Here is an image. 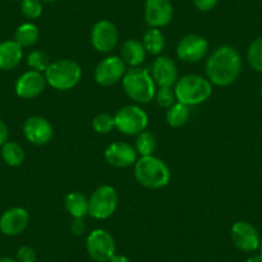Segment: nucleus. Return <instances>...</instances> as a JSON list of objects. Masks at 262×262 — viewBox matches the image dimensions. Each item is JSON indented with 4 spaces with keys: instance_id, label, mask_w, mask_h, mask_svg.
I'll use <instances>...</instances> for the list:
<instances>
[{
    "instance_id": "1",
    "label": "nucleus",
    "mask_w": 262,
    "mask_h": 262,
    "mask_svg": "<svg viewBox=\"0 0 262 262\" xmlns=\"http://www.w3.org/2000/svg\"><path fill=\"white\" fill-rule=\"evenodd\" d=\"M242 71V58L230 45H221L206 62V75L216 86H229L238 80Z\"/></svg>"
},
{
    "instance_id": "2",
    "label": "nucleus",
    "mask_w": 262,
    "mask_h": 262,
    "mask_svg": "<svg viewBox=\"0 0 262 262\" xmlns=\"http://www.w3.org/2000/svg\"><path fill=\"white\" fill-rule=\"evenodd\" d=\"M134 175L138 183L147 189H162L171 180L168 166L155 155L138 158L134 165Z\"/></svg>"
},
{
    "instance_id": "3",
    "label": "nucleus",
    "mask_w": 262,
    "mask_h": 262,
    "mask_svg": "<svg viewBox=\"0 0 262 262\" xmlns=\"http://www.w3.org/2000/svg\"><path fill=\"white\" fill-rule=\"evenodd\" d=\"M122 86L127 97L138 104H147L155 99L157 90L150 71L142 67H130L122 79Z\"/></svg>"
},
{
    "instance_id": "4",
    "label": "nucleus",
    "mask_w": 262,
    "mask_h": 262,
    "mask_svg": "<svg viewBox=\"0 0 262 262\" xmlns=\"http://www.w3.org/2000/svg\"><path fill=\"white\" fill-rule=\"evenodd\" d=\"M176 102L183 104L198 105L210 99L212 95V84L207 77L201 75H185L178 79L173 85Z\"/></svg>"
},
{
    "instance_id": "5",
    "label": "nucleus",
    "mask_w": 262,
    "mask_h": 262,
    "mask_svg": "<svg viewBox=\"0 0 262 262\" xmlns=\"http://www.w3.org/2000/svg\"><path fill=\"white\" fill-rule=\"evenodd\" d=\"M44 76L49 86L66 92L74 89L79 84L82 76V69L76 60L59 59L50 63Z\"/></svg>"
},
{
    "instance_id": "6",
    "label": "nucleus",
    "mask_w": 262,
    "mask_h": 262,
    "mask_svg": "<svg viewBox=\"0 0 262 262\" xmlns=\"http://www.w3.org/2000/svg\"><path fill=\"white\" fill-rule=\"evenodd\" d=\"M115 126L121 134L137 137L148 126V115L138 104L125 105L117 111L115 116Z\"/></svg>"
},
{
    "instance_id": "7",
    "label": "nucleus",
    "mask_w": 262,
    "mask_h": 262,
    "mask_svg": "<svg viewBox=\"0 0 262 262\" xmlns=\"http://www.w3.org/2000/svg\"><path fill=\"white\" fill-rule=\"evenodd\" d=\"M118 194L111 185H102L95 189L89 198V215L95 220H105L116 212Z\"/></svg>"
},
{
    "instance_id": "8",
    "label": "nucleus",
    "mask_w": 262,
    "mask_h": 262,
    "mask_svg": "<svg viewBox=\"0 0 262 262\" xmlns=\"http://www.w3.org/2000/svg\"><path fill=\"white\" fill-rule=\"evenodd\" d=\"M86 252L95 262H108L116 254V242L110 231L95 229L86 238Z\"/></svg>"
},
{
    "instance_id": "9",
    "label": "nucleus",
    "mask_w": 262,
    "mask_h": 262,
    "mask_svg": "<svg viewBox=\"0 0 262 262\" xmlns=\"http://www.w3.org/2000/svg\"><path fill=\"white\" fill-rule=\"evenodd\" d=\"M126 64L120 57L111 55L98 63L94 71V79L97 84L102 86H111L122 81L126 74Z\"/></svg>"
},
{
    "instance_id": "10",
    "label": "nucleus",
    "mask_w": 262,
    "mask_h": 262,
    "mask_svg": "<svg viewBox=\"0 0 262 262\" xmlns=\"http://www.w3.org/2000/svg\"><path fill=\"white\" fill-rule=\"evenodd\" d=\"M90 41L93 48L99 53H110L116 48L118 42V30L108 19L98 21L93 26L90 34Z\"/></svg>"
},
{
    "instance_id": "11",
    "label": "nucleus",
    "mask_w": 262,
    "mask_h": 262,
    "mask_svg": "<svg viewBox=\"0 0 262 262\" xmlns=\"http://www.w3.org/2000/svg\"><path fill=\"white\" fill-rule=\"evenodd\" d=\"M208 50V41L201 35L190 34L184 36L176 47V55L186 63H196L203 59Z\"/></svg>"
},
{
    "instance_id": "12",
    "label": "nucleus",
    "mask_w": 262,
    "mask_h": 262,
    "mask_svg": "<svg viewBox=\"0 0 262 262\" xmlns=\"http://www.w3.org/2000/svg\"><path fill=\"white\" fill-rule=\"evenodd\" d=\"M230 238L234 246L243 252H254L259 248L261 236L258 230L247 221H236L230 229Z\"/></svg>"
},
{
    "instance_id": "13",
    "label": "nucleus",
    "mask_w": 262,
    "mask_h": 262,
    "mask_svg": "<svg viewBox=\"0 0 262 262\" xmlns=\"http://www.w3.org/2000/svg\"><path fill=\"white\" fill-rule=\"evenodd\" d=\"M144 14L145 22L149 27H165L172 21V3L171 0H145Z\"/></svg>"
},
{
    "instance_id": "14",
    "label": "nucleus",
    "mask_w": 262,
    "mask_h": 262,
    "mask_svg": "<svg viewBox=\"0 0 262 262\" xmlns=\"http://www.w3.org/2000/svg\"><path fill=\"white\" fill-rule=\"evenodd\" d=\"M24 135L31 144L45 145L53 138V126L41 116H31L24 123Z\"/></svg>"
},
{
    "instance_id": "15",
    "label": "nucleus",
    "mask_w": 262,
    "mask_h": 262,
    "mask_svg": "<svg viewBox=\"0 0 262 262\" xmlns=\"http://www.w3.org/2000/svg\"><path fill=\"white\" fill-rule=\"evenodd\" d=\"M45 88H47V80L44 74L32 70L22 74L14 85L16 94L22 99H34L39 97Z\"/></svg>"
},
{
    "instance_id": "16",
    "label": "nucleus",
    "mask_w": 262,
    "mask_h": 262,
    "mask_svg": "<svg viewBox=\"0 0 262 262\" xmlns=\"http://www.w3.org/2000/svg\"><path fill=\"white\" fill-rule=\"evenodd\" d=\"M104 158L113 167L126 168L135 165L138 161V152L130 143L115 142L108 145L104 152Z\"/></svg>"
},
{
    "instance_id": "17",
    "label": "nucleus",
    "mask_w": 262,
    "mask_h": 262,
    "mask_svg": "<svg viewBox=\"0 0 262 262\" xmlns=\"http://www.w3.org/2000/svg\"><path fill=\"white\" fill-rule=\"evenodd\" d=\"M30 215L26 208L12 207L0 216V233L7 236H16L26 230Z\"/></svg>"
},
{
    "instance_id": "18",
    "label": "nucleus",
    "mask_w": 262,
    "mask_h": 262,
    "mask_svg": "<svg viewBox=\"0 0 262 262\" xmlns=\"http://www.w3.org/2000/svg\"><path fill=\"white\" fill-rule=\"evenodd\" d=\"M150 75L158 88L173 86L178 81V67L170 57L158 55L152 64Z\"/></svg>"
},
{
    "instance_id": "19",
    "label": "nucleus",
    "mask_w": 262,
    "mask_h": 262,
    "mask_svg": "<svg viewBox=\"0 0 262 262\" xmlns=\"http://www.w3.org/2000/svg\"><path fill=\"white\" fill-rule=\"evenodd\" d=\"M24 58V48L14 40L0 42V70L9 71L16 69Z\"/></svg>"
},
{
    "instance_id": "20",
    "label": "nucleus",
    "mask_w": 262,
    "mask_h": 262,
    "mask_svg": "<svg viewBox=\"0 0 262 262\" xmlns=\"http://www.w3.org/2000/svg\"><path fill=\"white\" fill-rule=\"evenodd\" d=\"M145 55H147V50L139 40H126L121 47V59L126 66H130V67H140L145 60Z\"/></svg>"
},
{
    "instance_id": "21",
    "label": "nucleus",
    "mask_w": 262,
    "mask_h": 262,
    "mask_svg": "<svg viewBox=\"0 0 262 262\" xmlns=\"http://www.w3.org/2000/svg\"><path fill=\"white\" fill-rule=\"evenodd\" d=\"M64 207L74 219H84L89 215V200L80 191H72L66 195Z\"/></svg>"
},
{
    "instance_id": "22",
    "label": "nucleus",
    "mask_w": 262,
    "mask_h": 262,
    "mask_svg": "<svg viewBox=\"0 0 262 262\" xmlns=\"http://www.w3.org/2000/svg\"><path fill=\"white\" fill-rule=\"evenodd\" d=\"M190 118V107L180 102H175L166 112V122L171 127H181Z\"/></svg>"
},
{
    "instance_id": "23",
    "label": "nucleus",
    "mask_w": 262,
    "mask_h": 262,
    "mask_svg": "<svg viewBox=\"0 0 262 262\" xmlns=\"http://www.w3.org/2000/svg\"><path fill=\"white\" fill-rule=\"evenodd\" d=\"M39 29L35 24L31 22H26L17 27L16 32H14V41L18 42L22 48H29L36 44L39 40Z\"/></svg>"
},
{
    "instance_id": "24",
    "label": "nucleus",
    "mask_w": 262,
    "mask_h": 262,
    "mask_svg": "<svg viewBox=\"0 0 262 262\" xmlns=\"http://www.w3.org/2000/svg\"><path fill=\"white\" fill-rule=\"evenodd\" d=\"M143 45H144L147 53L153 55H160L165 49V36L161 32L160 29L150 27L145 31L144 36L142 39Z\"/></svg>"
},
{
    "instance_id": "25",
    "label": "nucleus",
    "mask_w": 262,
    "mask_h": 262,
    "mask_svg": "<svg viewBox=\"0 0 262 262\" xmlns=\"http://www.w3.org/2000/svg\"><path fill=\"white\" fill-rule=\"evenodd\" d=\"M25 150L18 143L16 142H7L6 144L2 145V158L4 162L11 167H18L24 163Z\"/></svg>"
},
{
    "instance_id": "26",
    "label": "nucleus",
    "mask_w": 262,
    "mask_h": 262,
    "mask_svg": "<svg viewBox=\"0 0 262 262\" xmlns=\"http://www.w3.org/2000/svg\"><path fill=\"white\" fill-rule=\"evenodd\" d=\"M134 147L137 149L138 155H140V157L153 156L156 148H157V140H156V137L150 131L144 130L143 133L137 135Z\"/></svg>"
},
{
    "instance_id": "27",
    "label": "nucleus",
    "mask_w": 262,
    "mask_h": 262,
    "mask_svg": "<svg viewBox=\"0 0 262 262\" xmlns=\"http://www.w3.org/2000/svg\"><path fill=\"white\" fill-rule=\"evenodd\" d=\"M247 59L254 71L262 74V36L257 37L251 42L247 50Z\"/></svg>"
},
{
    "instance_id": "28",
    "label": "nucleus",
    "mask_w": 262,
    "mask_h": 262,
    "mask_svg": "<svg viewBox=\"0 0 262 262\" xmlns=\"http://www.w3.org/2000/svg\"><path fill=\"white\" fill-rule=\"evenodd\" d=\"M50 59L48 54L42 50H32L29 55H27V66L32 71H37L44 74L50 64Z\"/></svg>"
},
{
    "instance_id": "29",
    "label": "nucleus",
    "mask_w": 262,
    "mask_h": 262,
    "mask_svg": "<svg viewBox=\"0 0 262 262\" xmlns=\"http://www.w3.org/2000/svg\"><path fill=\"white\" fill-rule=\"evenodd\" d=\"M93 128L98 134H108L113 128H116L115 117L110 113H99L93 120Z\"/></svg>"
},
{
    "instance_id": "30",
    "label": "nucleus",
    "mask_w": 262,
    "mask_h": 262,
    "mask_svg": "<svg viewBox=\"0 0 262 262\" xmlns=\"http://www.w3.org/2000/svg\"><path fill=\"white\" fill-rule=\"evenodd\" d=\"M155 99L161 108H170L176 102V95L173 86H162L156 90Z\"/></svg>"
},
{
    "instance_id": "31",
    "label": "nucleus",
    "mask_w": 262,
    "mask_h": 262,
    "mask_svg": "<svg viewBox=\"0 0 262 262\" xmlns=\"http://www.w3.org/2000/svg\"><path fill=\"white\" fill-rule=\"evenodd\" d=\"M21 11L29 19H36L42 13V4L40 0H22Z\"/></svg>"
},
{
    "instance_id": "32",
    "label": "nucleus",
    "mask_w": 262,
    "mask_h": 262,
    "mask_svg": "<svg viewBox=\"0 0 262 262\" xmlns=\"http://www.w3.org/2000/svg\"><path fill=\"white\" fill-rule=\"evenodd\" d=\"M36 252L32 247L24 246L17 251L16 262H36Z\"/></svg>"
},
{
    "instance_id": "33",
    "label": "nucleus",
    "mask_w": 262,
    "mask_h": 262,
    "mask_svg": "<svg viewBox=\"0 0 262 262\" xmlns=\"http://www.w3.org/2000/svg\"><path fill=\"white\" fill-rule=\"evenodd\" d=\"M219 0H193L194 6L198 11L201 12H208L213 9L217 4Z\"/></svg>"
},
{
    "instance_id": "34",
    "label": "nucleus",
    "mask_w": 262,
    "mask_h": 262,
    "mask_svg": "<svg viewBox=\"0 0 262 262\" xmlns=\"http://www.w3.org/2000/svg\"><path fill=\"white\" fill-rule=\"evenodd\" d=\"M86 230V225L84 223V219H74L71 224V231L74 235L80 236L85 233Z\"/></svg>"
},
{
    "instance_id": "35",
    "label": "nucleus",
    "mask_w": 262,
    "mask_h": 262,
    "mask_svg": "<svg viewBox=\"0 0 262 262\" xmlns=\"http://www.w3.org/2000/svg\"><path fill=\"white\" fill-rule=\"evenodd\" d=\"M8 137H9L8 126L4 123V121L0 120V147L8 142Z\"/></svg>"
},
{
    "instance_id": "36",
    "label": "nucleus",
    "mask_w": 262,
    "mask_h": 262,
    "mask_svg": "<svg viewBox=\"0 0 262 262\" xmlns=\"http://www.w3.org/2000/svg\"><path fill=\"white\" fill-rule=\"evenodd\" d=\"M108 262H131V261L127 258V257L123 256V254H115V256H113Z\"/></svg>"
},
{
    "instance_id": "37",
    "label": "nucleus",
    "mask_w": 262,
    "mask_h": 262,
    "mask_svg": "<svg viewBox=\"0 0 262 262\" xmlns=\"http://www.w3.org/2000/svg\"><path fill=\"white\" fill-rule=\"evenodd\" d=\"M246 262H262V254L261 253L252 254L251 257H248V258H247Z\"/></svg>"
},
{
    "instance_id": "38",
    "label": "nucleus",
    "mask_w": 262,
    "mask_h": 262,
    "mask_svg": "<svg viewBox=\"0 0 262 262\" xmlns=\"http://www.w3.org/2000/svg\"><path fill=\"white\" fill-rule=\"evenodd\" d=\"M0 262H16V259L11 258V257H0Z\"/></svg>"
},
{
    "instance_id": "39",
    "label": "nucleus",
    "mask_w": 262,
    "mask_h": 262,
    "mask_svg": "<svg viewBox=\"0 0 262 262\" xmlns=\"http://www.w3.org/2000/svg\"><path fill=\"white\" fill-rule=\"evenodd\" d=\"M40 2H44V3H54L57 0H40Z\"/></svg>"
},
{
    "instance_id": "40",
    "label": "nucleus",
    "mask_w": 262,
    "mask_h": 262,
    "mask_svg": "<svg viewBox=\"0 0 262 262\" xmlns=\"http://www.w3.org/2000/svg\"><path fill=\"white\" fill-rule=\"evenodd\" d=\"M259 253H261L262 254V238H261V243H259Z\"/></svg>"
},
{
    "instance_id": "41",
    "label": "nucleus",
    "mask_w": 262,
    "mask_h": 262,
    "mask_svg": "<svg viewBox=\"0 0 262 262\" xmlns=\"http://www.w3.org/2000/svg\"><path fill=\"white\" fill-rule=\"evenodd\" d=\"M259 94H261V98H262V84H261V88H259Z\"/></svg>"
},
{
    "instance_id": "42",
    "label": "nucleus",
    "mask_w": 262,
    "mask_h": 262,
    "mask_svg": "<svg viewBox=\"0 0 262 262\" xmlns=\"http://www.w3.org/2000/svg\"><path fill=\"white\" fill-rule=\"evenodd\" d=\"M21 2H22V0H21Z\"/></svg>"
}]
</instances>
